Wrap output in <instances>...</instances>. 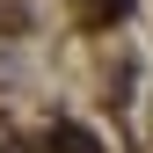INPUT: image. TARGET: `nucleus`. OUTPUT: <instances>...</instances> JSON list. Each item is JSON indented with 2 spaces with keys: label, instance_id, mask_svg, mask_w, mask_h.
Here are the masks:
<instances>
[{
  "label": "nucleus",
  "instance_id": "1",
  "mask_svg": "<svg viewBox=\"0 0 153 153\" xmlns=\"http://www.w3.org/2000/svg\"><path fill=\"white\" fill-rule=\"evenodd\" d=\"M44 146H59V153H95V139H88V131H73V124H59Z\"/></svg>",
  "mask_w": 153,
  "mask_h": 153
}]
</instances>
